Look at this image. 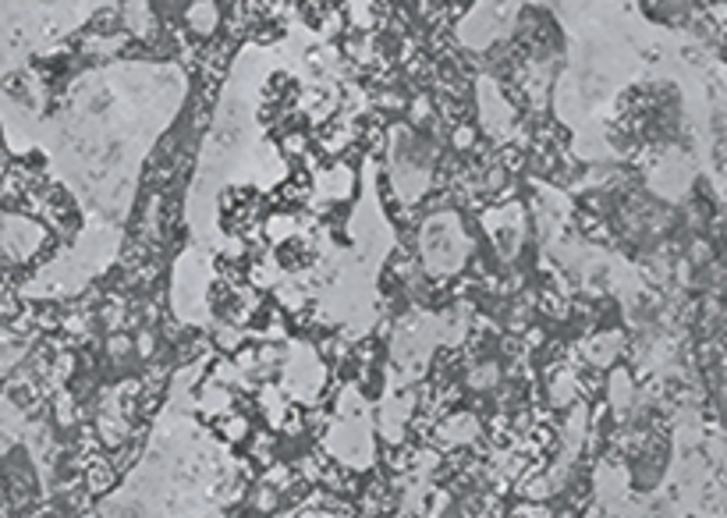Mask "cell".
Masks as SVG:
<instances>
[{"label":"cell","mask_w":727,"mask_h":518,"mask_svg":"<svg viewBox=\"0 0 727 518\" xmlns=\"http://www.w3.org/2000/svg\"><path fill=\"white\" fill-rule=\"evenodd\" d=\"M217 430H220L227 440L241 444L248 433H252V419H248L245 412H238V409H235V412H227V416H220V419H217Z\"/></svg>","instance_id":"cell-1"}]
</instances>
